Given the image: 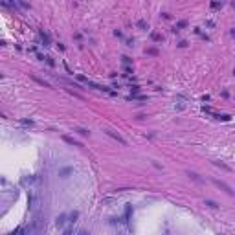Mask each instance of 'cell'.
Segmentation results:
<instances>
[{"mask_svg":"<svg viewBox=\"0 0 235 235\" xmlns=\"http://www.w3.org/2000/svg\"><path fill=\"white\" fill-rule=\"evenodd\" d=\"M215 184L219 185V188H222V189H224V191L228 193V195H233V191H231V188H230V185H226L224 182H215Z\"/></svg>","mask_w":235,"mask_h":235,"instance_id":"6da1fadb","label":"cell"}]
</instances>
